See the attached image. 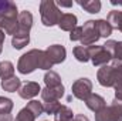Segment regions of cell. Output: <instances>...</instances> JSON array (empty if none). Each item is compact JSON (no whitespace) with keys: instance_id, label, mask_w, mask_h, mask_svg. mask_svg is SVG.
I'll use <instances>...</instances> for the list:
<instances>
[{"instance_id":"6da1fadb","label":"cell","mask_w":122,"mask_h":121,"mask_svg":"<svg viewBox=\"0 0 122 121\" xmlns=\"http://www.w3.org/2000/svg\"><path fill=\"white\" fill-rule=\"evenodd\" d=\"M51 67H53V63L50 61L47 53L43 50H37V49H33L26 54H23L17 63V70L21 74H30L37 68L50 71Z\"/></svg>"},{"instance_id":"7a4b0ae2","label":"cell","mask_w":122,"mask_h":121,"mask_svg":"<svg viewBox=\"0 0 122 121\" xmlns=\"http://www.w3.org/2000/svg\"><path fill=\"white\" fill-rule=\"evenodd\" d=\"M97 80L102 87H114L115 90L122 87V61L112 59L111 64L102 66L97 73Z\"/></svg>"},{"instance_id":"3957f363","label":"cell","mask_w":122,"mask_h":121,"mask_svg":"<svg viewBox=\"0 0 122 121\" xmlns=\"http://www.w3.org/2000/svg\"><path fill=\"white\" fill-rule=\"evenodd\" d=\"M40 14H41V23L46 27H51L54 24H58V20L62 16L60 9L53 0H43L40 3Z\"/></svg>"},{"instance_id":"277c9868","label":"cell","mask_w":122,"mask_h":121,"mask_svg":"<svg viewBox=\"0 0 122 121\" xmlns=\"http://www.w3.org/2000/svg\"><path fill=\"white\" fill-rule=\"evenodd\" d=\"M95 121H122V101L114 98L111 105L95 113Z\"/></svg>"},{"instance_id":"5b68a950","label":"cell","mask_w":122,"mask_h":121,"mask_svg":"<svg viewBox=\"0 0 122 121\" xmlns=\"http://www.w3.org/2000/svg\"><path fill=\"white\" fill-rule=\"evenodd\" d=\"M88 53L94 66H105L112 60V54L104 46H88Z\"/></svg>"},{"instance_id":"8992f818","label":"cell","mask_w":122,"mask_h":121,"mask_svg":"<svg viewBox=\"0 0 122 121\" xmlns=\"http://www.w3.org/2000/svg\"><path fill=\"white\" fill-rule=\"evenodd\" d=\"M71 91H72V95L78 100H82L85 101L90 95L92 94V83L90 78H78L77 81H74L72 87H71Z\"/></svg>"},{"instance_id":"52a82bcc","label":"cell","mask_w":122,"mask_h":121,"mask_svg":"<svg viewBox=\"0 0 122 121\" xmlns=\"http://www.w3.org/2000/svg\"><path fill=\"white\" fill-rule=\"evenodd\" d=\"M99 38H101V36H99V31H98V27H97L95 20H88V22H85V23H84V27H82V38H81L82 46H85V47L92 46V44H95Z\"/></svg>"},{"instance_id":"ba28073f","label":"cell","mask_w":122,"mask_h":121,"mask_svg":"<svg viewBox=\"0 0 122 121\" xmlns=\"http://www.w3.org/2000/svg\"><path fill=\"white\" fill-rule=\"evenodd\" d=\"M46 53H47L50 61L53 63V66L54 64H61L62 61L65 60V57H67V50L61 44H53V46H50L46 50Z\"/></svg>"},{"instance_id":"9c48e42d","label":"cell","mask_w":122,"mask_h":121,"mask_svg":"<svg viewBox=\"0 0 122 121\" xmlns=\"http://www.w3.org/2000/svg\"><path fill=\"white\" fill-rule=\"evenodd\" d=\"M41 98L44 103H50V101H58L61 97L64 95V86L61 84L58 87H54V88H43L41 90Z\"/></svg>"},{"instance_id":"30bf717a","label":"cell","mask_w":122,"mask_h":121,"mask_svg":"<svg viewBox=\"0 0 122 121\" xmlns=\"http://www.w3.org/2000/svg\"><path fill=\"white\" fill-rule=\"evenodd\" d=\"M38 93H41V87L38 86V83L29 81V83H26L24 86L20 87L19 95L21 98H24V100H29V98H33V97L38 95Z\"/></svg>"},{"instance_id":"8fae6325","label":"cell","mask_w":122,"mask_h":121,"mask_svg":"<svg viewBox=\"0 0 122 121\" xmlns=\"http://www.w3.org/2000/svg\"><path fill=\"white\" fill-rule=\"evenodd\" d=\"M19 31L23 33H30V29L33 27V14L29 10H23L19 13Z\"/></svg>"},{"instance_id":"7c38bea8","label":"cell","mask_w":122,"mask_h":121,"mask_svg":"<svg viewBox=\"0 0 122 121\" xmlns=\"http://www.w3.org/2000/svg\"><path fill=\"white\" fill-rule=\"evenodd\" d=\"M77 16L71 13H62V16L58 20V27L64 31H71L77 27Z\"/></svg>"},{"instance_id":"4fadbf2b","label":"cell","mask_w":122,"mask_h":121,"mask_svg":"<svg viewBox=\"0 0 122 121\" xmlns=\"http://www.w3.org/2000/svg\"><path fill=\"white\" fill-rule=\"evenodd\" d=\"M85 104H87V107H88L91 111H94V113H98V111H101L102 108L107 107L104 97H101V95H98V94H94V93L85 100Z\"/></svg>"},{"instance_id":"5bb4252c","label":"cell","mask_w":122,"mask_h":121,"mask_svg":"<svg viewBox=\"0 0 122 121\" xmlns=\"http://www.w3.org/2000/svg\"><path fill=\"white\" fill-rule=\"evenodd\" d=\"M30 43V34L29 33H23V31H17L13 37H11V46L16 50H21L23 47H26Z\"/></svg>"},{"instance_id":"9a60e30c","label":"cell","mask_w":122,"mask_h":121,"mask_svg":"<svg viewBox=\"0 0 122 121\" xmlns=\"http://www.w3.org/2000/svg\"><path fill=\"white\" fill-rule=\"evenodd\" d=\"M21 87V81L19 77L13 76L10 78H6V80H1V88L4 91H9V93H14V91H19Z\"/></svg>"},{"instance_id":"2e32d148","label":"cell","mask_w":122,"mask_h":121,"mask_svg":"<svg viewBox=\"0 0 122 121\" xmlns=\"http://www.w3.org/2000/svg\"><path fill=\"white\" fill-rule=\"evenodd\" d=\"M107 22L111 24L112 29H117V30H119L122 33V11H119V10L109 11Z\"/></svg>"},{"instance_id":"e0dca14e","label":"cell","mask_w":122,"mask_h":121,"mask_svg":"<svg viewBox=\"0 0 122 121\" xmlns=\"http://www.w3.org/2000/svg\"><path fill=\"white\" fill-rule=\"evenodd\" d=\"M44 83H46V87H48V88L58 87V86H61V77L58 76V73L50 70L44 74Z\"/></svg>"},{"instance_id":"ac0fdd59","label":"cell","mask_w":122,"mask_h":121,"mask_svg":"<svg viewBox=\"0 0 122 121\" xmlns=\"http://www.w3.org/2000/svg\"><path fill=\"white\" fill-rule=\"evenodd\" d=\"M78 4L88 13L95 14V13H99L101 10V1L99 0H85V1H78Z\"/></svg>"},{"instance_id":"d6986e66","label":"cell","mask_w":122,"mask_h":121,"mask_svg":"<svg viewBox=\"0 0 122 121\" xmlns=\"http://www.w3.org/2000/svg\"><path fill=\"white\" fill-rule=\"evenodd\" d=\"M54 121H74V113L70 107L67 105H61L58 113L56 114Z\"/></svg>"},{"instance_id":"ffe728a7","label":"cell","mask_w":122,"mask_h":121,"mask_svg":"<svg viewBox=\"0 0 122 121\" xmlns=\"http://www.w3.org/2000/svg\"><path fill=\"white\" fill-rule=\"evenodd\" d=\"M14 76V66L10 61H1L0 63V78L6 80Z\"/></svg>"},{"instance_id":"44dd1931","label":"cell","mask_w":122,"mask_h":121,"mask_svg":"<svg viewBox=\"0 0 122 121\" xmlns=\"http://www.w3.org/2000/svg\"><path fill=\"white\" fill-rule=\"evenodd\" d=\"M95 23H97V27H98V31H99V36L101 37H109L111 34H112V27H111V24L107 22V20H104V19H101V20H95Z\"/></svg>"},{"instance_id":"7402d4cb","label":"cell","mask_w":122,"mask_h":121,"mask_svg":"<svg viewBox=\"0 0 122 121\" xmlns=\"http://www.w3.org/2000/svg\"><path fill=\"white\" fill-rule=\"evenodd\" d=\"M72 53H74V57L78 61H81V63H87V61L90 60L88 47H85V46H77V47H74Z\"/></svg>"},{"instance_id":"603a6c76","label":"cell","mask_w":122,"mask_h":121,"mask_svg":"<svg viewBox=\"0 0 122 121\" xmlns=\"http://www.w3.org/2000/svg\"><path fill=\"white\" fill-rule=\"evenodd\" d=\"M26 107H27L31 113L34 114V117H36V118H37V117H40V116L44 113V104H43V103H40V101H37V100H31Z\"/></svg>"},{"instance_id":"cb8c5ba5","label":"cell","mask_w":122,"mask_h":121,"mask_svg":"<svg viewBox=\"0 0 122 121\" xmlns=\"http://www.w3.org/2000/svg\"><path fill=\"white\" fill-rule=\"evenodd\" d=\"M11 110H13V101L10 98L0 97V117L6 116V114H10Z\"/></svg>"},{"instance_id":"d4e9b609","label":"cell","mask_w":122,"mask_h":121,"mask_svg":"<svg viewBox=\"0 0 122 121\" xmlns=\"http://www.w3.org/2000/svg\"><path fill=\"white\" fill-rule=\"evenodd\" d=\"M34 120H36L34 114L31 113L27 107H24V108H21L19 111V114H17V117H16L14 121H34Z\"/></svg>"},{"instance_id":"484cf974","label":"cell","mask_w":122,"mask_h":121,"mask_svg":"<svg viewBox=\"0 0 122 121\" xmlns=\"http://www.w3.org/2000/svg\"><path fill=\"white\" fill-rule=\"evenodd\" d=\"M61 108V104L58 101H50V103H44V113L47 114H57L58 110Z\"/></svg>"},{"instance_id":"4316f807","label":"cell","mask_w":122,"mask_h":121,"mask_svg":"<svg viewBox=\"0 0 122 121\" xmlns=\"http://www.w3.org/2000/svg\"><path fill=\"white\" fill-rule=\"evenodd\" d=\"M81 38H82V27L77 26L75 29H72L70 31V40L71 41H77V40L81 41Z\"/></svg>"},{"instance_id":"83f0119b","label":"cell","mask_w":122,"mask_h":121,"mask_svg":"<svg viewBox=\"0 0 122 121\" xmlns=\"http://www.w3.org/2000/svg\"><path fill=\"white\" fill-rule=\"evenodd\" d=\"M112 59H117V60L122 61V41H117V47H115Z\"/></svg>"},{"instance_id":"f1b7e54d","label":"cell","mask_w":122,"mask_h":121,"mask_svg":"<svg viewBox=\"0 0 122 121\" xmlns=\"http://www.w3.org/2000/svg\"><path fill=\"white\" fill-rule=\"evenodd\" d=\"M102 46L114 56V51H115V47H117V41H115V40H108V41H107L105 44H102Z\"/></svg>"},{"instance_id":"f546056e","label":"cell","mask_w":122,"mask_h":121,"mask_svg":"<svg viewBox=\"0 0 122 121\" xmlns=\"http://www.w3.org/2000/svg\"><path fill=\"white\" fill-rule=\"evenodd\" d=\"M74 121H90V120L84 114H77V116H74Z\"/></svg>"},{"instance_id":"4dcf8cb0","label":"cell","mask_w":122,"mask_h":121,"mask_svg":"<svg viewBox=\"0 0 122 121\" xmlns=\"http://www.w3.org/2000/svg\"><path fill=\"white\" fill-rule=\"evenodd\" d=\"M4 37H6L4 31L0 30V54H1V50H3V43H4Z\"/></svg>"},{"instance_id":"1f68e13d","label":"cell","mask_w":122,"mask_h":121,"mask_svg":"<svg viewBox=\"0 0 122 121\" xmlns=\"http://www.w3.org/2000/svg\"><path fill=\"white\" fill-rule=\"evenodd\" d=\"M115 98L119 100V101H122V87L118 88V90H115Z\"/></svg>"},{"instance_id":"d6a6232c","label":"cell","mask_w":122,"mask_h":121,"mask_svg":"<svg viewBox=\"0 0 122 121\" xmlns=\"http://www.w3.org/2000/svg\"><path fill=\"white\" fill-rule=\"evenodd\" d=\"M57 4L61 6V7H71V6H72V3H71V1H68V3H65V1H58Z\"/></svg>"}]
</instances>
